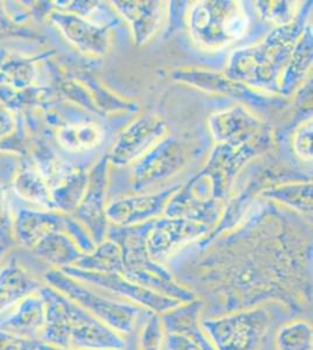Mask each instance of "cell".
I'll use <instances>...</instances> for the list:
<instances>
[{
	"instance_id": "6da1fadb",
	"label": "cell",
	"mask_w": 313,
	"mask_h": 350,
	"mask_svg": "<svg viewBox=\"0 0 313 350\" xmlns=\"http://www.w3.org/2000/svg\"><path fill=\"white\" fill-rule=\"evenodd\" d=\"M277 318L271 307L258 306L200 321L216 350H260Z\"/></svg>"
},
{
	"instance_id": "7a4b0ae2",
	"label": "cell",
	"mask_w": 313,
	"mask_h": 350,
	"mask_svg": "<svg viewBox=\"0 0 313 350\" xmlns=\"http://www.w3.org/2000/svg\"><path fill=\"white\" fill-rule=\"evenodd\" d=\"M56 308V340L67 345L69 336L76 346L87 350H124L127 340L123 335L107 326L89 312L59 299ZM58 341V342H59Z\"/></svg>"
},
{
	"instance_id": "3957f363",
	"label": "cell",
	"mask_w": 313,
	"mask_h": 350,
	"mask_svg": "<svg viewBox=\"0 0 313 350\" xmlns=\"http://www.w3.org/2000/svg\"><path fill=\"white\" fill-rule=\"evenodd\" d=\"M59 286L81 304L90 314L123 336L134 332L140 318L149 310L136 304L116 298L115 295L104 291V295H101L64 277L59 279Z\"/></svg>"
},
{
	"instance_id": "277c9868",
	"label": "cell",
	"mask_w": 313,
	"mask_h": 350,
	"mask_svg": "<svg viewBox=\"0 0 313 350\" xmlns=\"http://www.w3.org/2000/svg\"><path fill=\"white\" fill-rule=\"evenodd\" d=\"M68 272L82 279L84 282L92 284L101 291L115 295L116 298L136 304L155 314H163L167 310H173L180 304H183L175 299L155 293L145 287L139 286L137 284L131 283L130 280L124 278L121 273H99L81 270H68Z\"/></svg>"
},
{
	"instance_id": "5b68a950",
	"label": "cell",
	"mask_w": 313,
	"mask_h": 350,
	"mask_svg": "<svg viewBox=\"0 0 313 350\" xmlns=\"http://www.w3.org/2000/svg\"><path fill=\"white\" fill-rule=\"evenodd\" d=\"M274 340L276 350H312V327L301 320L284 323Z\"/></svg>"
},
{
	"instance_id": "8992f818",
	"label": "cell",
	"mask_w": 313,
	"mask_h": 350,
	"mask_svg": "<svg viewBox=\"0 0 313 350\" xmlns=\"http://www.w3.org/2000/svg\"><path fill=\"white\" fill-rule=\"evenodd\" d=\"M84 269L99 273H123V262L116 247L107 244L90 258L82 262Z\"/></svg>"
},
{
	"instance_id": "52a82bcc",
	"label": "cell",
	"mask_w": 313,
	"mask_h": 350,
	"mask_svg": "<svg viewBox=\"0 0 313 350\" xmlns=\"http://www.w3.org/2000/svg\"><path fill=\"white\" fill-rule=\"evenodd\" d=\"M163 340V327L160 323V317L155 313H151L144 323L139 336L140 350H162Z\"/></svg>"
},
{
	"instance_id": "ba28073f",
	"label": "cell",
	"mask_w": 313,
	"mask_h": 350,
	"mask_svg": "<svg viewBox=\"0 0 313 350\" xmlns=\"http://www.w3.org/2000/svg\"><path fill=\"white\" fill-rule=\"evenodd\" d=\"M97 131L92 128L68 129L61 133V140L67 148H79L92 146L97 139Z\"/></svg>"
},
{
	"instance_id": "9c48e42d",
	"label": "cell",
	"mask_w": 313,
	"mask_h": 350,
	"mask_svg": "<svg viewBox=\"0 0 313 350\" xmlns=\"http://www.w3.org/2000/svg\"><path fill=\"white\" fill-rule=\"evenodd\" d=\"M163 347L165 350H203L195 340L186 335L165 333Z\"/></svg>"
},
{
	"instance_id": "30bf717a",
	"label": "cell",
	"mask_w": 313,
	"mask_h": 350,
	"mask_svg": "<svg viewBox=\"0 0 313 350\" xmlns=\"http://www.w3.org/2000/svg\"><path fill=\"white\" fill-rule=\"evenodd\" d=\"M275 333L274 330L270 333L268 336H266V340H264V342L262 345L261 349L260 350H276V347H275V340H274Z\"/></svg>"
}]
</instances>
